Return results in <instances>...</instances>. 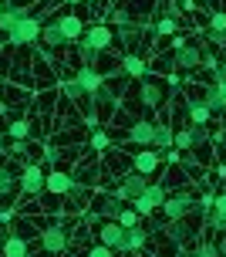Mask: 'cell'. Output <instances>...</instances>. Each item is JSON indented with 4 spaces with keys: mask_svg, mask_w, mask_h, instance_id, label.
I'll list each match as a JSON object with an SVG mask.
<instances>
[{
    "mask_svg": "<svg viewBox=\"0 0 226 257\" xmlns=\"http://www.w3.org/2000/svg\"><path fill=\"white\" fill-rule=\"evenodd\" d=\"M41 27H44L41 14H27V17H21V21L7 31V44H14V48H31V44H38Z\"/></svg>",
    "mask_w": 226,
    "mask_h": 257,
    "instance_id": "6da1fadb",
    "label": "cell"
},
{
    "mask_svg": "<svg viewBox=\"0 0 226 257\" xmlns=\"http://www.w3.org/2000/svg\"><path fill=\"white\" fill-rule=\"evenodd\" d=\"M162 217L165 220H186L192 210H196V196L189 190H176V193H165V200H162Z\"/></svg>",
    "mask_w": 226,
    "mask_h": 257,
    "instance_id": "7a4b0ae2",
    "label": "cell"
},
{
    "mask_svg": "<svg viewBox=\"0 0 226 257\" xmlns=\"http://www.w3.org/2000/svg\"><path fill=\"white\" fill-rule=\"evenodd\" d=\"M41 250L51 257H61L68 250V230H64V223H48L44 230H41Z\"/></svg>",
    "mask_w": 226,
    "mask_h": 257,
    "instance_id": "3957f363",
    "label": "cell"
},
{
    "mask_svg": "<svg viewBox=\"0 0 226 257\" xmlns=\"http://www.w3.org/2000/svg\"><path fill=\"white\" fill-rule=\"evenodd\" d=\"M138 102L145 105V108H162L165 102V85L159 81V78H152V75H142L138 78Z\"/></svg>",
    "mask_w": 226,
    "mask_h": 257,
    "instance_id": "277c9868",
    "label": "cell"
},
{
    "mask_svg": "<svg viewBox=\"0 0 226 257\" xmlns=\"http://www.w3.org/2000/svg\"><path fill=\"white\" fill-rule=\"evenodd\" d=\"M145 186H149V176L132 169V173H125V176L118 180V186H115V196H118L122 203H132L135 196H142V193H145Z\"/></svg>",
    "mask_w": 226,
    "mask_h": 257,
    "instance_id": "5b68a950",
    "label": "cell"
},
{
    "mask_svg": "<svg viewBox=\"0 0 226 257\" xmlns=\"http://www.w3.org/2000/svg\"><path fill=\"white\" fill-rule=\"evenodd\" d=\"M98 244L112 247L115 254H122V244H125V227H122L118 220H105V223H98Z\"/></svg>",
    "mask_w": 226,
    "mask_h": 257,
    "instance_id": "8992f818",
    "label": "cell"
},
{
    "mask_svg": "<svg viewBox=\"0 0 226 257\" xmlns=\"http://www.w3.org/2000/svg\"><path fill=\"white\" fill-rule=\"evenodd\" d=\"M112 27L108 24H91L85 27V34H81V44H88V48H95V51H108L112 48Z\"/></svg>",
    "mask_w": 226,
    "mask_h": 257,
    "instance_id": "52a82bcc",
    "label": "cell"
},
{
    "mask_svg": "<svg viewBox=\"0 0 226 257\" xmlns=\"http://www.w3.org/2000/svg\"><path fill=\"white\" fill-rule=\"evenodd\" d=\"M21 193L24 196H41L44 193V169L34 166V163H27L21 169Z\"/></svg>",
    "mask_w": 226,
    "mask_h": 257,
    "instance_id": "ba28073f",
    "label": "cell"
},
{
    "mask_svg": "<svg viewBox=\"0 0 226 257\" xmlns=\"http://www.w3.org/2000/svg\"><path fill=\"white\" fill-rule=\"evenodd\" d=\"M21 190V169L14 163H0V200H14Z\"/></svg>",
    "mask_w": 226,
    "mask_h": 257,
    "instance_id": "9c48e42d",
    "label": "cell"
},
{
    "mask_svg": "<svg viewBox=\"0 0 226 257\" xmlns=\"http://www.w3.org/2000/svg\"><path fill=\"white\" fill-rule=\"evenodd\" d=\"M159 166H162V156L155 153V146H142V149L132 156V169H135V173H145V176H152Z\"/></svg>",
    "mask_w": 226,
    "mask_h": 257,
    "instance_id": "30bf717a",
    "label": "cell"
},
{
    "mask_svg": "<svg viewBox=\"0 0 226 257\" xmlns=\"http://www.w3.org/2000/svg\"><path fill=\"white\" fill-rule=\"evenodd\" d=\"M206 227L213 233L226 230V193H213V206H209V213H206Z\"/></svg>",
    "mask_w": 226,
    "mask_h": 257,
    "instance_id": "8fae6325",
    "label": "cell"
},
{
    "mask_svg": "<svg viewBox=\"0 0 226 257\" xmlns=\"http://www.w3.org/2000/svg\"><path fill=\"white\" fill-rule=\"evenodd\" d=\"M71 183H75V176L68 173V169H51L48 176H44V190L51 193V196H64V193L71 190Z\"/></svg>",
    "mask_w": 226,
    "mask_h": 257,
    "instance_id": "7c38bea8",
    "label": "cell"
},
{
    "mask_svg": "<svg viewBox=\"0 0 226 257\" xmlns=\"http://www.w3.org/2000/svg\"><path fill=\"white\" fill-rule=\"evenodd\" d=\"M152 136H155V122L152 118H135L128 125V142H135L138 149L142 146H152Z\"/></svg>",
    "mask_w": 226,
    "mask_h": 257,
    "instance_id": "4fadbf2b",
    "label": "cell"
},
{
    "mask_svg": "<svg viewBox=\"0 0 226 257\" xmlns=\"http://www.w3.org/2000/svg\"><path fill=\"white\" fill-rule=\"evenodd\" d=\"M199 88H202V102L209 105V112L213 115H223L226 112V85L216 81V85H199Z\"/></svg>",
    "mask_w": 226,
    "mask_h": 257,
    "instance_id": "5bb4252c",
    "label": "cell"
},
{
    "mask_svg": "<svg viewBox=\"0 0 226 257\" xmlns=\"http://www.w3.org/2000/svg\"><path fill=\"white\" fill-rule=\"evenodd\" d=\"M58 27H61V34L68 38V44H78L81 34H85V21L78 17V14H61V17H54Z\"/></svg>",
    "mask_w": 226,
    "mask_h": 257,
    "instance_id": "9a60e30c",
    "label": "cell"
},
{
    "mask_svg": "<svg viewBox=\"0 0 226 257\" xmlns=\"http://www.w3.org/2000/svg\"><path fill=\"white\" fill-rule=\"evenodd\" d=\"M149 244V230L135 223V227H125V244H122V254H138V250H145Z\"/></svg>",
    "mask_w": 226,
    "mask_h": 257,
    "instance_id": "2e32d148",
    "label": "cell"
},
{
    "mask_svg": "<svg viewBox=\"0 0 226 257\" xmlns=\"http://www.w3.org/2000/svg\"><path fill=\"white\" fill-rule=\"evenodd\" d=\"M75 81L81 91H88V95H95V91L105 85V75H101L98 68H78L75 71Z\"/></svg>",
    "mask_w": 226,
    "mask_h": 257,
    "instance_id": "e0dca14e",
    "label": "cell"
},
{
    "mask_svg": "<svg viewBox=\"0 0 226 257\" xmlns=\"http://www.w3.org/2000/svg\"><path fill=\"white\" fill-rule=\"evenodd\" d=\"M31 244H27L21 233H7L4 237V244H0V257H31Z\"/></svg>",
    "mask_w": 226,
    "mask_h": 257,
    "instance_id": "ac0fdd59",
    "label": "cell"
},
{
    "mask_svg": "<svg viewBox=\"0 0 226 257\" xmlns=\"http://www.w3.org/2000/svg\"><path fill=\"white\" fill-rule=\"evenodd\" d=\"M41 44H44V48H51V51L71 48V44H68V38L61 34V27H58V21H48V24L41 27Z\"/></svg>",
    "mask_w": 226,
    "mask_h": 257,
    "instance_id": "d6986e66",
    "label": "cell"
},
{
    "mask_svg": "<svg viewBox=\"0 0 226 257\" xmlns=\"http://www.w3.org/2000/svg\"><path fill=\"white\" fill-rule=\"evenodd\" d=\"M172 61H176L179 68L192 71V68H199V64H202V48H199V44H182V48L176 51V58H172Z\"/></svg>",
    "mask_w": 226,
    "mask_h": 257,
    "instance_id": "ffe728a7",
    "label": "cell"
},
{
    "mask_svg": "<svg viewBox=\"0 0 226 257\" xmlns=\"http://www.w3.org/2000/svg\"><path fill=\"white\" fill-rule=\"evenodd\" d=\"M186 112H189L186 118L192 122V125H209V118H213V112H209V105L202 102V98H189Z\"/></svg>",
    "mask_w": 226,
    "mask_h": 257,
    "instance_id": "44dd1931",
    "label": "cell"
},
{
    "mask_svg": "<svg viewBox=\"0 0 226 257\" xmlns=\"http://www.w3.org/2000/svg\"><path fill=\"white\" fill-rule=\"evenodd\" d=\"M27 7L24 4H7V7H4V11H0V31H4V34H7V31H11L14 24H17V21H21V17H27Z\"/></svg>",
    "mask_w": 226,
    "mask_h": 257,
    "instance_id": "7402d4cb",
    "label": "cell"
},
{
    "mask_svg": "<svg viewBox=\"0 0 226 257\" xmlns=\"http://www.w3.org/2000/svg\"><path fill=\"white\" fill-rule=\"evenodd\" d=\"M68 196V213H78V210H85V203H88V190L81 186V183H71V190L64 193Z\"/></svg>",
    "mask_w": 226,
    "mask_h": 257,
    "instance_id": "603a6c76",
    "label": "cell"
},
{
    "mask_svg": "<svg viewBox=\"0 0 226 257\" xmlns=\"http://www.w3.org/2000/svg\"><path fill=\"white\" fill-rule=\"evenodd\" d=\"M172 132H176V128L169 125V122H165V115H162V122H155V136H152V146H155V149H172Z\"/></svg>",
    "mask_w": 226,
    "mask_h": 257,
    "instance_id": "cb8c5ba5",
    "label": "cell"
},
{
    "mask_svg": "<svg viewBox=\"0 0 226 257\" xmlns=\"http://www.w3.org/2000/svg\"><path fill=\"white\" fill-rule=\"evenodd\" d=\"M122 71H125L128 78H142V75H149V64L142 61L135 51H128L125 58H122Z\"/></svg>",
    "mask_w": 226,
    "mask_h": 257,
    "instance_id": "d4e9b609",
    "label": "cell"
},
{
    "mask_svg": "<svg viewBox=\"0 0 226 257\" xmlns=\"http://www.w3.org/2000/svg\"><path fill=\"white\" fill-rule=\"evenodd\" d=\"M165 237H172V240L182 247L189 237H192V227H189L186 220H169V223H165Z\"/></svg>",
    "mask_w": 226,
    "mask_h": 257,
    "instance_id": "484cf974",
    "label": "cell"
},
{
    "mask_svg": "<svg viewBox=\"0 0 226 257\" xmlns=\"http://www.w3.org/2000/svg\"><path fill=\"white\" fill-rule=\"evenodd\" d=\"M122 206H125V203H122L115 193H108V196H101V200H98V213H101L105 220H115L118 213H122Z\"/></svg>",
    "mask_w": 226,
    "mask_h": 257,
    "instance_id": "4316f807",
    "label": "cell"
},
{
    "mask_svg": "<svg viewBox=\"0 0 226 257\" xmlns=\"http://www.w3.org/2000/svg\"><path fill=\"white\" fill-rule=\"evenodd\" d=\"M209 38L226 41V11H213L209 14Z\"/></svg>",
    "mask_w": 226,
    "mask_h": 257,
    "instance_id": "83f0119b",
    "label": "cell"
},
{
    "mask_svg": "<svg viewBox=\"0 0 226 257\" xmlns=\"http://www.w3.org/2000/svg\"><path fill=\"white\" fill-rule=\"evenodd\" d=\"M64 95H68L71 102H78V105H88V98H91L88 91H81V88H78V81H75V78H71V81H64ZM88 108H91V105H88Z\"/></svg>",
    "mask_w": 226,
    "mask_h": 257,
    "instance_id": "f1b7e54d",
    "label": "cell"
},
{
    "mask_svg": "<svg viewBox=\"0 0 226 257\" xmlns=\"http://www.w3.org/2000/svg\"><path fill=\"white\" fill-rule=\"evenodd\" d=\"M132 210H135L138 217H152V213H155L159 206H155V203H152V200H149V196L142 193V196H135V200H132Z\"/></svg>",
    "mask_w": 226,
    "mask_h": 257,
    "instance_id": "f546056e",
    "label": "cell"
},
{
    "mask_svg": "<svg viewBox=\"0 0 226 257\" xmlns=\"http://www.w3.org/2000/svg\"><path fill=\"white\" fill-rule=\"evenodd\" d=\"M165 193H169V190H165V183H152V180H149V186H145V196H149L155 206H162Z\"/></svg>",
    "mask_w": 226,
    "mask_h": 257,
    "instance_id": "4dcf8cb0",
    "label": "cell"
},
{
    "mask_svg": "<svg viewBox=\"0 0 226 257\" xmlns=\"http://www.w3.org/2000/svg\"><path fill=\"white\" fill-rule=\"evenodd\" d=\"M189 128V139H192V149H199L202 142H209V128L206 125H186Z\"/></svg>",
    "mask_w": 226,
    "mask_h": 257,
    "instance_id": "1f68e13d",
    "label": "cell"
},
{
    "mask_svg": "<svg viewBox=\"0 0 226 257\" xmlns=\"http://www.w3.org/2000/svg\"><path fill=\"white\" fill-rule=\"evenodd\" d=\"M155 34H159V38H172V34H176V17H159Z\"/></svg>",
    "mask_w": 226,
    "mask_h": 257,
    "instance_id": "d6a6232c",
    "label": "cell"
},
{
    "mask_svg": "<svg viewBox=\"0 0 226 257\" xmlns=\"http://www.w3.org/2000/svg\"><path fill=\"white\" fill-rule=\"evenodd\" d=\"M192 254H196V257H219V250H216L213 240H199V244L192 247Z\"/></svg>",
    "mask_w": 226,
    "mask_h": 257,
    "instance_id": "836d02e7",
    "label": "cell"
},
{
    "mask_svg": "<svg viewBox=\"0 0 226 257\" xmlns=\"http://www.w3.org/2000/svg\"><path fill=\"white\" fill-rule=\"evenodd\" d=\"M27 136H31V122H24V118L11 122V139H27Z\"/></svg>",
    "mask_w": 226,
    "mask_h": 257,
    "instance_id": "e575fe53",
    "label": "cell"
},
{
    "mask_svg": "<svg viewBox=\"0 0 226 257\" xmlns=\"http://www.w3.org/2000/svg\"><path fill=\"white\" fill-rule=\"evenodd\" d=\"M115 220H118L122 227H135V223H142V217H138V213H135V210H132V206H128V210H125V206H122V213H118V217H115Z\"/></svg>",
    "mask_w": 226,
    "mask_h": 257,
    "instance_id": "d590c367",
    "label": "cell"
},
{
    "mask_svg": "<svg viewBox=\"0 0 226 257\" xmlns=\"http://www.w3.org/2000/svg\"><path fill=\"white\" fill-rule=\"evenodd\" d=\"M172 146L176 149H192V139H189V128H179V132H172Z\"/></svg>",
    "mask_w": 226,
    "mask_h": 257,
    "instance_id": "8d00e7d4",
    "label": "cell"
},
{
    "mask_svg": "<svg viewBox=\"0 0 226 257\" xmlns=\"http://www.w3.org/2000/svg\"><path fill=\"white\" fill-rule=\"evenodd\" d=\"M85 257H115V250L105 247V244H91L88 250H85Z\"/></svg>",
    "mask_w": 226,
    "mask_h": 257,
    "instance_id": "74e56055",
    "label": "cell"
},
{
    "mask_svg": "<svg viewBox=\"0 0 226 257\" xmlns=\"http://www.w3.org/2000/svg\"><path fill=\"white\" fill-rule=\"evenodd\" d=\"M91 149L105 153V149H108V132H98V128H95V136H91Z\"/></svg>",
    "mask_w": 226,
    "mask_h": 257,
    "instance_id": "f35d334b",
    "label": "cell"
},
{
    "mask_svg": "<svg viewBox=\"0 0 226 257\" xmlns=\"http://www.w3.org/2000/svg\"><path fill=\"white\" fill-rule=\"evenodd\" d=\"M213 78L219 81V85H226V58H223V61H216V68H213Z\"/></svg>",
    "mask_w": 226,
    "mask_h": 257,
    "instance_id": "ab89813d",
    "label": "cell"
},
{
    "mask_svg": "<svg viewBox=\"0 0 226 257\" xmlns=\"http://www.w3.org/2000/svg\"><path fill=\"white\" fill-rule=\"evenodd\" d=\"M27 153V142L24 139H14L11 142V156H24Z\"/></svg>",
    "mask_w": 226,
    "mask_h": 257,
    "instance_id": "60d3db41",
    "label": "cell"
},
{
    "mask_svg": "<svg viewBox=\"0 0 226 257\" xmlns=\"http://www.w3.org/2000/svg\"><path fill=\"white\" fill-rule=\"evenodd\" d=\"M216 250H219V257H226V230L219 233V244H216Z\"/></svg>",
    "mask_w": 226,
    "mask_h": 257,
    "instance_id": "b9f144b4",
    "label": "cell"
},
{
    "mask_svg": "<svg viewBox=\"0 0 226 257\" xmlns=\"http://www.w3.org/2000/svg\"><path fill=\"white\" fill-rule=\"evenodd\" d=\"M182 44H186V38H182V34H172V48H176V51L182 48Z\"/></svg>",
    "mask_w": 226,
    "mask_h": 257,
    "instance_id": "7bdbcfd3",
    "label": "cell"
},
{
    "mask_svg": "<svg viewBox=\"0 0 226 257\" xmlns=\"http://www.w3.org/2000/svg\"><path fill=\"white\" fill-rule=\"evenodd\" d=\"M176 257H196V254H192V250H189V247H186V244H182V250H179V254H176Z\"/></svg>",
    "mask_w": 226,
    "mask_h": 257,
    "instance_id": "ee69618b",
    "label": "cell"
},
{
    "mask_svg": "<svg viewBox=\"0 0 226 257\" xmlns=\"http://www.w3.org/2000/svg\"><path fill=\"white\" fill-rule=\"evenodd\" d=\"M0 163H4V136H0Z\"/></svg>",
    "mask_w": 226,
    "mask_h": 257,
    "instance_id": "f6af8a7d",
    "label": "cell"
},
{
    "mask_svg": "<svg viewBox=\"0 0 226 257\" xmlns=\"http://www.w3.org/2000/svg\"><path fill=\"white\" fill-rule=\"evenodd\" d=\"M4 7H7V4H4V0H0V11H4Z\"/></svg>",
    "mask_w": 226,
    "mask_h": 257,
    "instance_id": "bcb514c9",
    "label": "cell"
},
{
    "mask_svg": "<svg viewBox=\"0 0 226 257\" xmlns=\"http://www.w3.org/2000/svg\"><path fill=\"white\" fill-rule=\"evenodd\" d=\"M68 4H81V0H68Z\"/></svg>",
    "mask_w": 226,
    "mask_h": 257,
    "instance_id": "7dc6e473",
    "label": "cell"
},
{
    "mask_svg": "<svg viewBox=\"0 0 226 257\" xmlns=\"http://www.w3.org/2000/svg\"><path fill=\"white\" fill-rule=\"evenodd\" d=\"M88 4H91V0H88Z\"/></svg>",
    "mask_w": 226,
    "mask_h": 257,
    "instance_id": "c3c4849f",
    "label": "cell"
}]
</instances>
